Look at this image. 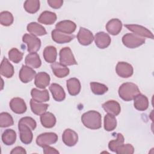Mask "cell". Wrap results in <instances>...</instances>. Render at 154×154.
Listing matches in <instances>:
<instances>
[{"label": "cell", "mask_w": 154, "mask_h": 154, "mask_svg": "<svg viewBox=\"0 0 154 154\" xmlns=\"http://www.w3.org/2000/svg\"><path fill=\"white\" fill-rule=\"evenodd\" d=\"M81 122L88 129H98L102 126V116L96 111H88L82 115Z\"/></svg>", "instance_id": "6da1fadb"}, {"label": "cell", "mask_w": 154, "mask_h": 154, "mask_svg": "<svg viewBox=\"0 0 154 154\" xmlns=\"http://www.w3.org/2000/svg\"><path fill=\"white\" fill-rule=\"evenodd\" d=\"M119 97L125 101H131L140 93L138 87L132 82L122 84L119 88Z\"/></svg>", "instance_id": "7a4b0ae2"}, {"label": "cell", "mask_w": 154, "mask_h": 154, "mask_svg": "<svg viewBox=\"0 0 154 154\" xmlns=\"http://www.w3.org/2000/svg\"><path fill=\"white\" fill-rule=\"evenodd\" d=\"M146 42L144 37H140L134 33H127L122 37V43L127 48L134 49L143 45Z\"/></svg>", "instance_id": "3957f363"}, {"label": "cell", "mask_w": 154, "mask_h": 154, "mask_svg": "<svg viewBox=\"0 0 154 154\" xmlns=\"http://www.w3.org/2000/svg\"><path fill=\"white\" fill-rule=\"evenodd\" d=\"M22 41L27 45V51L30 52H37L41 47V40L36 36L31 34H25Z\"/></svg>", "instance_id": "277c9868"}, {"label": "cell", "mask_w": 154, "mask_h": 154, "mask_svg": "<svg viewBox=\"0 0 154 154\" xmlns=\"http://www.w3.org/2000/svg\"><path fill=\"white\" fill-rule=\"evenodd\" d=\"M58 140V135L54 132H45L40 134L36 138L37 144L44 147L55 144Z\"/></svg>", "instance_id": "5b68a950"}, {"label": "cell", "mask_w": 154, "mask_h": 154, "mask_svg": "<svg viewBox=\"0 0 154 154\" xmlns=\"http://www.w3.org/2000/svg\"><path fill=\"white\" fill-rule=\"evenodd\" d=\"M60 63L64 66H72L78 64L69 47H64L60 51Z\"/></svg>", "instance_id": "8992f818"}, {"label": "cell", "mask_w": 154, "mask_h": 154, "mask_svg": "<svg viewBox=\"0 0 154 154\" xmlns=\"http://www.w3.org/2000/svg\"><path fill=\"white\" fill-rule=\"evenodd\" d=\"M125 26L129 31L140 37L153 39V35L152 32L144 26L137 24H126L125 25Z\"/></svg>", "instance_id": "52a82bcc"}, {"label": "cell", "mask_w": 154, "mask_h": 154, "mask_svg": "<svg viewBox=\"0 0 154 154\" xmlns=\"http://www.w3.org/2000/svg\"><path fill=\"white\" fill-rule=\"evenodd\" d=\"M117 74L123 78L131 77L134 73V69L131 64L124 61L119 62L116 67Z\"/></svg>", "instance_id": "ba28073f"}, {"label": "cell", "mask_w": 154, "mask_h": 154, "mask_svg": "<svg viewBox=\"0 0 154 154\" xmlns=\"http://www.w3.org/2000/svg\"><path fill=\"white\" fill-rule=\"evenodd\" d=\"M18 128L20 134V140L25 144H30L33 138L31 129L26 125L18 123Z\"/></svg>", "instance_id": "9c48e42d"}, {"label": "cell", "mask_w": 154, "mask_h": 154, "mask_svg": "<svg viewBox=\"0 0 154 154\" xmlns=\"http://www.w3.org/2000/svg\"><path fill=\"white\" fill-rule=\"evenodd\" d=\"M77 38L79 43L83 46H88L90 45L94 40L93 33L83 27H81L77 34Z\"/></svg>", "instance_id": "30bf717a"}, {"label": "cell", "mask_w": 154, "mask_h": 154, "mask_svg": "<svg viewBox=\"0 0 154 154\" xmlns=\"http://www.w3.org/2000/svg\"><path fill=\"white\" fill-rule=\"evenodd\" d=\"M96 46L100 49H105L108 47L111 43L110 36L106 32L100 31L96 33L94 37Z\"/></svg>", "instance_id": "8fae6325"}, {"label": "cell", "mask_w": 154, "mask_h": 154, "mask_svg": "<svg viewBox=\"0 0 154 154\" xmlns=\"http://www.w3.org/2000/svg\"><path fill=\"white\" fill-rule=\"evenodd\" d=\"M62 140L67 146H74L78 141V134L71 129H66L63 133Z\"/></svg>", "instance_id": "7c38bea8"}, {"label": "cell", "mask_w": 154, "mask_h": 154, "mask_svg": "<svg viewBox=\"0 0 154 154\" xmlns=\"http://www.w3.org/2000/svg\"><path fill=\"white\" fill-rule=\"evenodd\" d=\"M10 107L16 114H23L26 111V105L24 100L20 97H14L10 102Z\"/></svg>", "instance_id": "4fadbf2b"}, {"label": "cell", "mask_w": 154, "mask_h": 154, "mask_svg": "<svg viewBox=\"0 0 154 154\" xmlns=\"http://www.w3.org/2000/svg\"><path fill=\"white\" fill-rule=\"evenodd\" d=\"M76 25L69 20H64L58 22L55 25V29L67 34H72L76 29Z\"/></svg>", "instance_id": "5bb4252c"}, {"label": "cell", "mask_w": 154, "mask_h": 154, "mask_svg": "<svg viewBox=\"0 0 154 154\" xmlns=\"http://www.w3.org/2000/svg\"><path fill=\"white\" fill-rule=\"evenodd\" d=\"M51 37L52 40L58 44L69 43L75 38V35L73 34H65L56 29L52 31Z\"/></svg>", "instance_id": "9a60e30c"}, {"label": "cell", "mask_w": 154, "mask_h": 154, "mask_svg": "<svg viewBox=\"0 0 154 154\" xmlns=\"http://www.w3.org/2000/svg\"><path fill=\"white\" fill-rule=\"evenodd\" d=\"M36 75V72L32 68L23 65L19 71V78L23 83L31 82Z\"/></svg>", "instance_id": "2e32d148"}, {"label": "cell", "mask_w": 154, "mask_h": 154, "mask_svg": "<svg viewBox=\"0 0 154 154\" xmlns=\"http://www.w3.org/2000/svg\"><path fill=\"white\" fill-rule=\"evenodd\" d=\"M102 108L108 114L114 116H118L121 111V107L119 102L114 100H109L102 104Z\"/></svg>", "instance_id": "e0dca14e"}, {"label": "cell", "mask_w": 154, "mask_h": 154, "mask_svg": "<svg viewBox=\"0 0 154 154\" xmlns=\"http://www.w3.org/2000/svg\"><path fill=\"white\" fill-rule=\"evenodd\" d=\"M50 76L46 72H40L35 76V85L40 89H44L48 87L50 82Z\"/></svg>", "instance_id": "ac0fdd59"}, {"label": "cell", "mask_w": 154, "mask_h": 154, "mask_svg": "<svg viewBox=\"0 0 154 154\" xmlns=\"http://www.w3.org/2000/svg\"><path fill=\"white\" fill-rule=\"evenodd\" d=\"M106 29L110 34L118 35L122 29V23L119 19H112L107 22Z\"/></svg>", "instance_id": "d6986e66"}, {"label": "cell", "mask_w": 154, "mask_h": 154, "mask_svg": "<svg viewBox=\"0 0 154 154\" xmlns=\"http://www.w3.org/2000/svg\"><path fill=\"white\" fill-rule=\"evenodd\" d=\"M49 90L55 100L57 102H61L65 99L66 93L64 89L60 85L57 83H52L49 87Z\"/></svg>", "instance_id": "ffe728a7"}, {"label": "cell", "mask_w": 154, "mask_h": 154, "mask_svg": "<svg viewBox=\"0 0 154 154\" xmlns=\"http://www.w3.org/2000/svg\"><path fill=\"white\" fill-rule=\"evenodd\" d=\"M51 67L55 76L59 78L66 77L69 74L70 72L69 69L66 66H64L60 63L55 62L52 63Z\"/></svg>", "instance_id": "44dd1931"}, {"label": "cell", "mask_w": 154, "mask_h": 154, "mask_svg": "<svg viewBox=\"0 0 154 154\" xmlns=\"http://www.w3.org/2000/svg\"><path fill=\"white\" fill-rule=\"evenodd\" d=\"M1 75L7 78H10L13 76L14 73L13 66L5 57L3 58L0 67Z\"/></svg>", "instance_id": "7402d4cb"}, {"label": "cell", "mask_w": 154, "mask_h": 154, "mask_svg": "<svg viewBox=\"0 0 154 154\" xmlns=\"http://www.w3.org/2000/svg\"><path fill=\"white\" fill-rule=\"evenodd\" d=\"M66 85L68 92L71 96H76L81 91V85L80 81L76 78L69 79L66 82Z\"/></svg>", "instance_id": "603a6c76"}, {"label": "cell", "mask_w": 154, "mask_h": 154, "mask_svg": "<svg viewBox=\"0 0 154 154\" xmlns=\"http://www.w3.org/2000/svg\"><path fill=\"white\" fill-rule=\"evenodd\" d=\"M32 99L38 102H45L49 100V94L48 90H40L37 88H32L31 91Z\"/></svg>", "instance_id": "cb8c5ba5"}, {"label": "cell", "mask_w": 154, "mask_h": 154, "mask_svg": "<svg viewBox=\"0 0 154 154\" xmlns=\"http://www.w3.org/2000/svg\"><path fill=\"white\" fill-rule=\"evenodd\" d=\"M134 108L138 111H146L149 107L148 98L144 94L141 93L138 94L134 99Z\"/></svg>", "instance_id": "d4e9b609"}, {"label": "cell", "mask_w": 154, "mask_h": 154, "mask_svg": "<svg viewBox=\"0 0 154 154\" xmlns=\"http://www.w3.org/2000/svg\"><path fill=\"white\" fill-rule=\"evenodd\" d=\"M27 31L35 36H42L46 35L47 32L45 28L40 24L37 22H31L26 26Z\"/></svg>", "instance_id": "484cf974"}, {"label": "cell", "mask_w": 154, "mask_h": 154, "mask_svg": "<svg viewBox=\"0 0 154 154\" xmlns=\"http://www.w3.org/2000/svg\"><path fill=\"white\" fill-rule=\"evenodd\" d=\"M26 65L31 68H38L42 65V61L39 55L36 52L29 53L26 55L25 60Z\"/></svg>", "instance_id": "4316f807"}, {"label": "cell", "mask_w": 154, "mask_h": 154, "mask_svg": "<svg viewBox=\"0 0 154 154\" xmlns=\"http://www.w3.org/2000/svg\"><path fill=\"white\" fill-rule=\"evenodd\" d=\"M40 122L43 127L52 128L56 123V118L52 113L45 112L40 116Z\"/></svg>", "instance_id": "83f0119b"}, {"label": "cell", "mask_w": 154, "mask_h": 154, "mask_svg": "<svg viewBox=\"0 0 154 154\" xmlns=\"http://www.w3.org/2000/svg\"><path fill=\"white\" fill-rule=\"evenodd\" d=\"M37 20L38 22L41 23L45 25H52L56 21L57 15L54 12L45 11L40 14Z\"/></svg>", "instance_id": "f1b7e54d"}, {"label": "cell", "mask_w": 154, "mask_h": 154, "mask_svg": "<svg viewBox=\"0 0 154 154\" xmlns=\"http://www.w3.org/2000/svg\"><path fill=\"white\" fill-rule=\"evenodd\" d=\"M45 60L49 63H54L55 62L57 57V52L55 47L53 46H46L43 52Z\"/></svg>", "instance_id": "f546056e"}, {"label": "cell", "mask_w": 154, "mask_h": 154, "mask_svg": "<svg viewBox=\"0 0 154 154\" xmlns=\"http://www.w3.org/2000/svg\"><path fill=\"white\" fill-rule=\"evenodd\" d=\"M2 141L6 146L13 145L16 140V133L11 129H7L2 134Z\"/></svg>", "instance_id": "4dcf8cb0"}, {"label": "cell", "mask_w": 154, "mask_h": 154, "mask_svg": "<svg viewBox=\"0 0 154 154\" xmlns=\"http://www.w3.org/2000/svg\"><path fill=\"white\" fill-rule=\"evenodd\" d=\"M30 106L31 111L34 114L38 116H41L46 111L49 105L36 102L31 99L30 100Z\"/></svg>", "instance_id": "1f68e13d"}, {"label": "cell", "mask_w": 154, "mask_h": 154, "mask_svg": "<svg viewBox=\"0 0 154 154\" xmlns=\"http://www.w3.org/2000/svg\"><path fill=\"white\" fill-rule=\"evenodd\" d=\"M117 126V120L114 116L107 114L104 117V129L106 131H112Z\"/></svg>", "instance_id": "d6a6232c"}, {"label": "cell", "mask_w": 154, "mask_h": 154, "mask_svg": "<svg viewBox=\"0 0 154 154\" xmlns=\"http://www.w3.org/2000/svg\"><path fill=\"white\" fill-rule=\"evenodd\" d=\"M23 7L26 12L31 14L35 13L40 8V1L38 0H26L23 4Z\"/></svg>", "instance_id": "836d02e7"}, {"label": "cell", "mask_w": 154, "mask_h": 154, "mask_svg": "<svg viewBox=\"0 0 154 154\" xmlns=\"http://www.w3.org/2000/svg\"><path fill=\"white\" fill-rule=\"evenodd\" d=\"M90 85L91 91L96 95H102L108 90V88L106 85L99 82H91L90 83Z\"/></svg>", "instance_id": "e575fe53"}, {"label": "cell", "mask_w": 154, "mask_h": 154, "mask_svg": "<svg viewBox=\"0 0 154 154\" xmlns=\"http://www.w3.org/2000/svg\"><path fill=\"white\" fill-rule=\"evenodd\" d=\"M14 21V17L13 14L8 11H4L0 13V22L1 24L5 26L11 25Z\"/></svg>", "instance_id": "d590c367"}, {"label": "cell", "mask_w": 154, "mask_h": 154, "mask_svg": "<svg viewBox=\"0 0 154 154\" xmlns=\"http://www.w3.org/2000/svg\"><path fill=\"white\" fill-rule=\"evenodd\" d=\"M14 124L12 116L8 112H2L0 114V126L1 128H6L11 126Z\"/></svg>", "instance_id": "8d00e7d4"}, {"label": "cell", "mask_w": 154, "mask_h": 154, "mask_svg": "<svg viewBox=\"0 0 154 154\" xmlns=\"http://www.w3.org/2000/svg\"><path fill=\"white\" fill-rule=\"evenodd\" d=\"M124 141H125V138L123 135L120 133H118L117 134L116 140H113L109 142L108 148L111 151L115 152L117 147L121 146L122 144H123L124 143Z\"/></svg>", "instance_id": "74e56055"}, {"label": "cell", "mask_w": 154, "mask_h": 154, "mask_svg": "<svg viewBox=\"0 0 154 154\" xmlns=\"http://www.w3.org/2000/svg\"><path fill=\"white\" fill-rule=\"evenodd\" d=\"M23 54L17 48H13L8 52L9 59L14 63H19L23 58Z\"/></svg>", "instance_id": "f35d334b"}, {"label": "cell", "mask_w": 154, "mask_h": 154, "mask_svg": "<svg viewBox=\"0 0 154 154\" xmlns=\"http://www.w3.org/2000/svg\"><path fill=\"white\" fill-rule=\"evenodd\" d=\"M115 152L117 154H132L134 152V148L131 144H123L117 147Z\"/></svg>", "instance_id": "ab89813d"}, {"label": "cell", "mask_w": 154, "mask_h": 154, "mask_svg": "<svg viewBox=\"0 0 154 154\" xmlns=\"http://www.w3.org/2000/svg\"><path fill=\"white\" fill-rule=\"evenodd\" d=\"M19 123L26 125V126L29 127L32 131H34L37 126V123L35 120L30 117H24L21 118L19 120Z\"/></svg>", "instance_id": "60d3db41"}, {"label": "cell", "mask_w": 154, "mask_h": 154, "mask_svg": "<svg viewBox=\"0 0 154 154\" xmlns=\"http://www.w3.org/2000/svg\"><path fill=\"white\" fill-rule=\"evenodd\" d=\"M48 4L49 6L53 8L57 9L60 8L63 4V1L62 0H48Z\"/></svg>", "instance_id": "b9f144b4"}, {"label": "cell", "mask_w": 154, "mask_h": 154, "mask_svg": "<svg viewBox=\"0 0 154 154\" xmlns=\"http://www.w3.org/2000/svg\"><path fill=\"white\" fill-rule=\"evenodd\" d=\"M43 152L45 154H50V153H59V152L56 150L55 148L50 147L49 146H45L44 147H43Z\"/></svg>", "instance_id": "7bdbcfd3"}, {"label": "cell", "mask_w": 154, "mask_h": 154, "mask_svg": "<svg viewBox=\"0 0 154 154\" xmlns=\"http://www.w3.org/2000/svg\"><path fill=\"white\" fill-rule=\"evenodd\" d=\"M11 154H26V152L24 148H23L21 146H17L12 149V150L10 152Z\"/></svg>", "instance_id": "ee69618b"}]
</instances>
